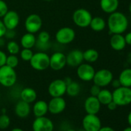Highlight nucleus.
Wrapping results in <instances>:
<instances>
[{"label": "nucleus", "mask_w": 131, "mask_h": 131, "mask_svg": "<svg viewBox=\"0 0 131 131\" xmlns=\"http://www.w3.org/2000/svg\"><path fill=\"white\" fill-rule=\"evenodd\" d=\"M6 31V28L4 26L3 20L0 19V37H4Z\"/></svg>", "instance_id": "nucleus-38"}, {"label": "nucleus", "mask_w": 131, "mask_h": 131, "mask_svg": "<svg viewBox=\"0 0 131 131\" xmlns=\"http://www.w3.org/2000/svg\"><path fill=\"white\" fill-rule=\"evenodd\" d=\"M113 94V101L118 106H125L131 103V87L119 86L114 89Z\"/></svg>", "instance_id": "nucleus-2"}, {"label": "nucleus", "mask_w": 131, "mask_h": 131, "mask_svg": "<svg viewBox=\"0 0 131 131\" xmlns=\"http://www.w3.org/2000/svg\"><path fill=\"white\" fill-rule=\"evenodd\" d=\"M106 26V21L100 16L93 17L91 19V22L90 23V27L92 30L95 32H101L103 31Z\"/></svg>", "instance_id": "nucleus-25"}, {"label": "nucleus", "mask_w": 131, "mask_h": 131, "mask_svg": "<svg viewBox=\"0 0 131 131\" xmlns=\"http://www.w3.org/2000/svg\"><path fill=\"white\" fill-rule=\"evenodd\" d=\"M110 84H111V86L114 89H116V88L121 86V84H120V82H119V79H113V80L111 81Z\"/></svg>", "instance_id": "nucleus-39"}, {"label": "nucleus", "mask_w": 131, "mask_h": 131, "mask_svg": "<svg viewBox=\"0 0 131 131\" xmlns=\"http://www.w3.org/2000/svg\"><path fill=\"white\" fill-rule=\"evenodd\" d=\"M49 40H50V35L46 31L39 32L38 36L36 38V42L35 46H37L40 51L45 52L49 47Z\"/></svg>", "instance_id": "nucleus-18"}, {"label": "nucleus", "mask_w": 131, "mask_h": 131, "mask_svg": "<svg viewBox=\"0 0 131 131\" xmlns=\"http://www.w3.org/2000/svg\"><path fill=\"white\" fill-rule=\"evenodd\" d=\"M67 84L64 80L56 79L52 80L48 86V93L52 97H60L66 94Z\"/></svg>", "instance_id": "nucleus-9"}, {"label": "nucleus", "mask_w": 131, "mask_h": 131, "mask_svg": "<svg viewBox=\"0 0 131 131\" xmlns=\"http://www.w3.org/2000/svg\"><path fill=\"white\" fill-rule=\"evenodd\" d=\"M119 80L121 86L131 87V68L124 69L119 75Z\"/></svg>", "instance_id": "nucleus-26"}, {"label": "nucleus", "mask_w": 131, "mask_h": 131, "mask_svg": "<svg viewBox=\"0 0 131 131\" xmlns=\"http://www.w3.org/2000/svg\"><path fill=\"white\" fill-rule=\"evenodd\" d=\"M83 129L86 131H99L102 126L101 120L96 114H88L82 120Z\"/></svg>", "instance_id": "nucleus-8"}, {"label": "nucleus", "mask_w": 131, "mask_h": 131, "mask_svg": "<svg viewBox=\"0 0 131 131\" xmlns=\"http://www.w3.org/2000/svg\"><path fill=\"white\" fill-rule=\"evenodd\" d=\"M67 66L66 55L62 52H56L49 56V67L54 71H59Z\"/></svg>", "instance_id": "nucleus-13"}, {"label": "nucleus", "mask_w": 131, "mask_h": 131, "mask_svg": "<svg viewBox=\"0 0 131 131\" xmlns=\"http://www.w3.org/2000/svg\"><path fill=\"white\" fill-rule=\"evenodd\" d=\"M66 59L67 66L70 67H77L84 61L83 52L78 49H73L66 55Z\"/></svg>", "instance_id": "nucleus-15"}, {"label": "nucleus", "mask_w": 131, "mask_h": 131, "mask_svg": "<svg viewBox=\"0 0 131 131\" xmlns=\"http://www.w3.org/2000/svg\"><path fill=\"white\" fill-rule=\"evenodd\" d=\"M20 57L23 61L29 62L32 56H33V52L32 51V49H23L19 52Z\"/></svg>", "instance_id": "nucleus-33"}, {"label": "nucleus", "mask_w": 131, "mask_h": 131, "mask_svg": "<svg viewBox=\"0 0 131 131\" xmlns=\"http://www.w3.org/2000/svg\"><path fill=\"white\" fill-rule=\"evenodd\" d=\"M76 37V32L73 29L70 27H62L59 29L55 36L56 40L58 43L67 45L72 42Z\"/></svg>", "instance_id": "nucleus-7"}, {"label": "nucleus", "mask_w": 131, "mask_h": 131, "mask_svg": "<svg viewBox=\"0 0 131 131\" xmlns=\"http://www.w3.org/2000/svg\"><path fill=\"white\" fill-rule=\"evenodd\" d=\"M101 90V87H100L99 86L96 85V84H93L90 90V95L93 96H97V95L99 94V93L100 92Z\"/></svg>", "instance_id": "nucleus-35"}, {"label": "nucleus", "mask_w": 131, "mask_h": 131, "mask_svg": "<svg viewBox=\"0 0 131 131\" xmlns=\"http://www.w3.org/2000/svg\"><path fill=\"white\" fill-rule=\"evenodd\" d=\"M2 20L6 29H15L19 24L20 17L17 12L9 10L3 17Z\"/></svg>", "instance_id": "nucleus-16"}, {"label": "nucleus", "mask_w": 131, "mask_h": 131, "mask_svg": "<svg viewBox=\"0 0 131 131\" xmlns=\"http://www.w3.org/2000/svg\"><path fill=\"white\" fill-rule=\"evenodd\" d=\"M127 122L129 126H131V111L129 113L128 116H127Z\"/></svg>", "instance_id": "nucleus-43"}, {"label": "nucleus", "mask_w": 131, "mask_h": 131, "mask_svg": "<svg viewBox=\"0 0 131 131\" xmlns=\"http://www.w3.org/2000/svg\"><path fill=\"white\" fill-rule=\"evenodd\" d=\"M127 60H128L129 63H130V64H131V52H130V53H129V55H128V58H127Z\"/></svg>", "instance_id": "nucleus-46"}, {"label": "nucleus", "mask_w": 131, "mask_h": 131, "mask_svg": "<svg viewBox=\"0 0 131 131\" xmlns=\"http://www.w3.org/2000/svg\"><path fill=\"white\" fill-rule=\"evenodd\" d=\"M32 127L33 131H53L54 124L49 118L43 116L36 117Z\"/></svg>", "instance_id": "nucleus-12"}, {"label": "nucleus", "mask_w": 131, "mask_h": 131, "mask_svg": "<svg viewBox=\"0 0 131 131\" xmlns=\"http://www.w3.org/2000/svg\"><path fill=\"white\" fill-rule=\"evenodd\" d=\"M129 12L131 14V3H129Z\"/></svg>", "instance_id": "nucleus-48"}, {"label": "nucleus", "mask_w": 131, "mask_h": 131, "mask_svg": "<svg viewBox=\"0 0 131 131\" xmlns=\"http://www.w3.org/2000/svg\"><path fill=\"white\" fill-rule=\"evenodd\" d=\"M106 106H107V108L110 110H111V111H113V110H116V108L118 107V106L112 100L110 103H109L107 105H106Z\"/></svg>", "instance_id": "nucleus-40"}, {"label": "nucleus", "mask_w": 131, "mask_h": 131, "mask_svg": "<svg viewBox=\"0 0 131 131\" xmlns=\"http://www.w3.org/2000/svg\"><path fill=\"white\" fill-rule=\"evenodd\" d=\"M110 44L111 48L115 51H121L126 46L124 36L122 34H112Z\"/></svg>", "instance_id": "nucleus-20"}, {"label": "nucleus", "mask_w": 131, "mask_h": 131, "mask_svg": "<svg viewBox=\"0 0 131 131\" xmlns=\"http://www.w3.org/2000/svg\"><path fill=\"white\" fill-rule=\"evenodd\" d=\"M83 52V59L88 63H93L99 59V52L95 49H88Z\"/></svg>", "instance_id": "nucleus-28"}, {"label": "nucleus", "mask_w": 131, "mask_h": 131, "mask_svg": "<svg viewBox=\"0 0 131 131\" xmlns=\"http://www.w3.org/2000/svg\"><path fill=\"white\" fill-rule=\"evenodd\" d=\"M6 57H7V55L3 51L0 50V67L6 65Z\"/></svg>", "instance_id": "nucleus-37"}, {"label": "nucleus", "mask_w": 131, "mask_h": 131, "mask_svg": "<svg viewBox=\"0 0 131 131\" xmlns=\"http://www.w3.org/2000/svg\"><path fill=\"white\" fill-rule=\"evenodd\" d=\"M15 36H16L15 29H6L4 37H6L8 39H13Z\"/></svg>", "instance_id": "nucleus-36"}, {"label": "nucleus", "mask_w": 131, "mask_h": 131, "mask_svg": "<svg viewBox=\"0 0 131 131\" xmlns=\"http://www.w3.org/2000/svg\"><path fill=\"white\" fill-rule=\"evenodd\" d=\"M31 112L30 103H28L23 100H19L15 106V113L19 118L27 117Z\"/></svg>", "instance_id": "nucleus-19"}, {"label": "nucleus", "mask_w": 131, "mask_h": 131, "mask_svg": "<svg viewBox=\"0 0 131 131\" xmlns=\"http://www.w3.org/2000/svg\"><path fill=\"white\" fill-rule=\"evenodd\" d=\"M66 107H67V102L62 98V96L52 97L48 103V112L53 115H57L62 113Z\"/></svg>", "instance_id": "nucleus-14"}, {"label": "nucleus", "mask_w": 131, "mask_h": 131, "mask_svg": "<svg viewBox=\"0 0 131 131\" xmlns=\"http://www.w3.org/2000/svg\"><path fill=\"white\" fill-rule=\"evenodd\" d=\"M67 131H77V130H75V129H67Z\"/></svg>", "instance_id": "nucleus-49"}, {"label": "nucleus", "mask_w": 131, "mask_h": 131, "mask_svg": "<svg viewBox=\"0 0 131 131\" xmlns=\"http://www.w3.org/2000/svg\"><path fill=\"white\" fill-rule=\"evenodd\" d=\"M0 96H1V93H0Z\"/></svg>", "instance_id": "nucleus-52"}, {"label": "nucleus", "mask_w": 131, "mask_h": 131, "mask_svg": "<svg viewBox=\"0 0 131 131\" xmlns=\"http://www.w3.org/2000/svg\"><path fill=\"white\" fill-rule=\"evenodd\" d=\"M99 131H115V129L110 126H101Z\"/></svg>", "instance_id": "nucleus-42"}, {"label": "nucleus", "mask_w": 131, "mask_h": 131, "mask_svg": "<svg viewBox=\"0 0 131 131\" xmlns=\"http://www.w3.org/2000/svg\"><path fill=\"white\" fill-rule=\"evenodd\" d=\"M6 48L9 54L17 55L20 52V47L19 43L14 40H10L9 42H8L6 45Z\"/></svg>", "instance_id": "nucleus-30"}, {"label": "nucleus", "mask_w": 131, "mask_h": 131, "mask_svg": "<svg viewBox=\"0 0 131 131\" xmlns=\"http://www.w3.org/2000/svg\"><path fill=\"white\" fill-rule=\"evenodd\" d=\"M44 1H46V2H51V1H52V0H44Z\"/></svg>", "instance_id": "nucleus-50"}, {"label": "nucleus", "mask_w": 131, "mask_h": 131, "mask_svg": "<svg viewBox=\"0 0 131 131\" xmlns=\"http://www.w3.org/2000/svg\"><path fill=\"white\" fill-rule=\"evenodd\" d=\"M10 118L7 114L3 113L0 115V129H7L10 125Z\"/></svg>", "instance_id": "nucleus-32"}, {"label": "nucleus", "mask_w": 131, "mask_h": 131, "mask_svg": "<svg viewBox=\"0 0 131 131\" xmlns=\"http://www.w3.org/2000/svg\"><path fill=\"white\" fill-rule=\"evenodd\" d=\"M100 6L104 13L110 14L117 10L119 0H100Z\"/></svg>", "instance_id": "nucleus-21"}, {"label": "nucleus", "mask_w": 131, "mask_h": 131, "mask_svg": "<svg viewBox=\"0 0 131 131\" xmlns=\"http://www.w3.org/2000/svg\"><path fill=\"white\" fill-rule=\"evenodd\" d=\"M36 42V37L33 33L26 32L25 33L20 39V44L24 49H32L35 46Z\"/></svg>", "instance_id": "nucleus-24"}, {"label": "nucleus", "mask_w": 131, "mask_h": 131, "mask_svg": "<svg viewBox=\"0 0 131 131\" xmlns=\"http://www.w3.org/2000/svg\"><path fill=\"white\" fill-rule=\"evenodd\" d=\"M113 79V75L110 70L107 69H101L95 72L93 81L94 84L100 87H105L110 84Z\"/></svg>", "instance_id": "nucleus-6"}, {"label": "nucleus", "mask_w": 131, "mask_h": 131, "mask_svg": "<svg viewBox=\"0 0 131 131\" xmlns=\"http://www.w3.org/2000/svg\"><path fill=\"white\" fill-rule=\"evenodd\" d=\"M5 45V39L3 37H0V47H2Z\"/></svg>", "instance_id": "nucleus-44"}, {"label": "nucleus", "mask_w": 131, "mask_h": 131, "mask_svg": "<svg viewBox=\"0 0 131 131\" xmlns=\"http://www.w3.org/2000/svg\"><path fill=\"white\" fill-rule=\"evenodd\" d=\"M32 113L36 117L46 116L48 113V103L44 100H36L32 106Z\"/></svg>", "instance_id": "nucleus-22"}, {"label": "nucleus", "mask_w": 131, "mask_h": 131, "mask_svg": "<svg viewBox=\"0 0 131 131\" xmlns=\"http://www.w3.org/2000/svg\"><path fill=\"white\" fill-rule=\"evenodd\" d=\"M8 11L9 7L7 3L3 0H0V19L3 18Z\"/></svg>", "instance_id": "nucleus-34"}, {"label": "nucleus", "mask_w": 131, "mask_h": 131, "mask_svg": "<svg viewBox=\"0 0 131 131\" xmlns=\"http://www.w3.org/2000/svg\"><path fill=\"white\" fill-rule=\"evenodd\" d=\"M20 98L28 103H34L37 99L36 91L31 87H26L20 92Z\"/></svg>", "instance_id": "nucleus-23"}, {"label": "nucleus", "mask_w": 131, "mask_h": 131, "mask_svg": "<svg viewBox=\"0 0 131 131\" xmlns=\"http://www.w3.org/2000/svg\"><path fill=\"white\" fill-rule=\"evenodd\" d=\"M106 25L110 34H123L126 31L129 22L123 13L116 11L110 14Z\"/></svg>", "instance_id": "nucleus-1"}, {"label": "nucleus", "mask_w": 131, "mask_h": 131, "mask_svg": "<svg viewBox=\"0 0 131 131\" xmlns=\"http://www.w3.org/2000/svg\"><path fill=\"white\" fill-rule=\"evenodd\" d=\"M78 131H86V130L83 129H80V130H78Z\"/></svg>", "instance_id": "nucleus-51"}, {"label": "nucleus", "mask_w": 131, "mask_h": 131, "mask_svg": "<svg viewBox=\"0 0 131 131\" xmlns=\"http://www.w3.org/2000/svg\"><path fill=\"white\" fill-rule=\"evenodd\" d=\"M93 16L90 11L86 9H78L73 13V21L80 28H87L90 26Z\"/></svg>", "instance_id": "nucleus-5"}, {"label": "nucleus", "mask_w": 131, "mask_h": 131, "mask_svg": "<svg viewBox=\"0 0 131 131\" xmlns=\"http://www.w3.org/2000/svg\"><path fill=\"white\" fill-rule=\"evenodd\" d=\"M17 80V74L14 68L7 65L0 67V84L5 87L13 86Z\"/></svg>", "instance_id": "nucleus-3"}, {"label": "nucleus", "mask_w": 131, "mask_h": 131, "mask_svg": "<svg viewBox=\"0 0 131 131\" xmlns=\"http://www.w3.org/2000/svg\"><path fill=\"white\" fill-rule=\"evenodd\" d=\"M124 39L126 41V44L128 46H131V32L126 33V36H124Z\"/></svg>", "instance_id": "nucleus-41"}, {"label": "nucleus", "mask_w": 131, "mask_h": 131, "mask_svg": "<svg viewBox=\"0 0 131 131\" xmlns=\"http://www.w3.org/2000/svg\"><path fill=\"white\" fill-rule=\"evenodd\" d=\"M6 65L9 66V67L12 68H16L19 65V58L16 55H13L9 54L6 57Z\"/></svg>", "instance_id": "nucleus-31"}, {"label": "nucleus", "mask_w": 131, "mask_h": 131, "mask_svg": "<svg viewBox=\"0 0 131 131\" xmlns=\"http://www.w3.org/2000/svg\"><path fill=\"white\" fill-rule=\"evenodd\" d=\"M96 97H97L98 100L100 101V104L101 105H105V106H106L109 103H110L113 100L112 92H110L107 89L101 90Z\"/></svg>", "instance_id": "nucleus-27"}, {"label": "nucleus", "mask_w": 131, "mask_h": 131, "mask_svg": "<svg viewBox=\"0 0 131 131\" xmlns=\"http://www.w3.org/2000/svg\"><path fill=\"white\" fill-rule=\"evenodd\" d=\"M95 70L90 63H81L79 67H77V74L80 80L84 81V82H89L93 80L94 74H95Z\"/></svg>", "instance_id": "nucleus-11"}, {"label": "nucleus", "mask_w": 131, "mask_h": 131, "mask_svg": "<svg viewBox=\"0 0 131 131\" xmlns=\"http://www.w3.org/2000/svg\"><path fill=\"white\" fill-rule=\"evenodd\" d=\"M123 131H131V126H128V127H126Z\"/></svg>", "instance_id": "nucleus-47"}, {"label": "nucleus", "mask_w": 131, "mask_h": 131, "mask_svg": "<svg viewBox=\"0 0 131 131\" xmlns=\"http://www.w3.org/2000/svg\"><path fill=\"white\" fill-rule=\"evenodd\" d=\"M80 90H81L80 85L77 82L72 81L70 83L67 85V90H66V93H67V95L71 96V97H75L80 94Z\"/></svg>", "instance_id": "nucleus-29"}, {"label": "nucleus", "mask_w": 131, "mask_h": 131, "mask_svg": "<svg viewBox=\"0 0 131 131\" xmlns=\"http://www.w3.org/2000/svg\"><path fill=\"white\" fill-rule=\"evenodd\" d=\"M101 104L96 96H90L84 102V110L88 114H97L100 110Z\"/></svg>", "instance_id": "nucleus-17"}, {"label": "nucleus", "mask_w": 131, "mask_h": 131, "mask_svg": "<svg viewBox=\"0 0 131 131\" xmlns=\"http://www.w3.org/2000/svg\"><path fill=\"white\" fill-rule=\"evenodd\" d=\"M29 64L35 70H46L49 67V56L43 51L33 53V56L29 61Z\"/></svg>", "instance_id": "nucleus-4"}, {"label": "nucleus", "mask_w": 131, "mask_h": 131, "mask_svg": "<svg viewBox=\"0 0 131 131\" xmlns=\"http://www.w3.org/2000/svg\"><path fill=\"white\" fill-rule=\"evenodd\" d=\"M42 26V20L41 17L37 14H30L26 19L25 21V29L28 32L36 33L38 32Z\"/></svg>", "instance_id": "nucleus-10"}, {"label": "nucleus", "mask_w": 131, "mask_h": 131, "mask_svg": "<svg viewBox=\"0 0 131 131\" xmlns=\"http://www.w3.org/2000/svg\"><path fill=\"white\" fill-rule=\"evenodd\" d=\"M11 131H24L23 129L21 128H19V127H16V128H13Z\"/></svg>", "instance_id": "nucleus-45"}]
</instances>
